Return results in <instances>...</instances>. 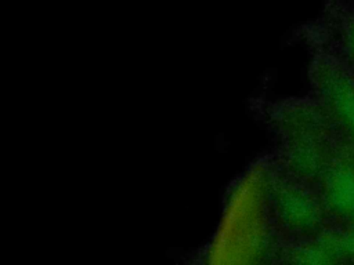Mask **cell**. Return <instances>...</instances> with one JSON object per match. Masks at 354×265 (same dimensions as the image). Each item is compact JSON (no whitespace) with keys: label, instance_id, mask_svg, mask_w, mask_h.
<instances>
[{"label":"cell","instance_id":"277c9868","mask_svg":"<svg viewBox=\"0 0 354 265\" xmlns=\"http://www.w3.org/2000/svg\"><path fill=\"white\" fill-rule=\"evenodd\" d=\"M329 244L336 251L339 258L354 261V225L342 235L336 236Z\"/></svg>","mask_w":354,"mask_h":265},{"label":"cell","instance_id":"7a4b0ae2","mask_svg":"<svg viewBox=\"0 0 354 265\" xmlns=\"http://www.w3.org/2000/svg\"><path fill=\"white\" fill-rule=\"evenodd\" d=\"M319 86L330 116L354 148V77L340 65L325 62L319 72Z\"/></svg>","mask_w":354,"mask_h":265},{"label":"cell","instance_id":"6da1fadb","mask_svg":"<svg viewBox=\"0 0 354 265\" xmlns=\"http://www.w3.org/2000/svg\"><path fill=\"white\" fill-rule=\"evenodd\" d=\"M264 179L249 171L231 193L213 239L209 265H252L264 235Z\"/></svg>","mask_w":354,"mask_h":265},{"label":"cell","instance_id":"5b68a950","mask_svg":"<svg viewBox=\"0 0 354 265\" xmlns=\"http://www.w3.org/2000/svg\"><path fill=\"white\" fill-rule=\"evenodd\" d=\"M344 46L347 50V54L350 55L351 61L354 62V19L347 22L344 29Z\"/></svg>","mask_w":354,"mask_h":265},{"label":"cell","instance_id":"3957f363","mask_svg":"<svg viewBox=\"0 0 354 265\" xmlns=\"http://www.w3.org/2000/svg\"><path fill=\"white\" fill-rule=\"evenodd\" d=\"M324 188L329 210L346 221H354V148L333 156L325 171Z\"/></svg>","mask_w":354,"mask_h":265}]
</instances>
